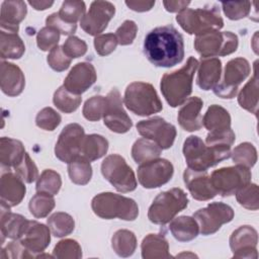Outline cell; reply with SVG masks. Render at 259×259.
Returning a JSON list of instances; mask_svg holds the SVG:
<instances>
[{
    "label": "cell",
    "instance_id": "1",
    "mask_svg": "<svg viewBox=\"0 0 259 259\" xmlns=\"http://www.w3.org/2000/svg\"><path fill=\"white\" fill-rule=\"evenodd\" d=\"M144 54L156 67H173L184 58L183 36L173 25L156 27L145 37Z\"/></svg>",
    "mask_w": 259,
    "mask_h": 259
},
{
    "label": "cell",
    "instance_id": "2",
    "mask_svg": "<svg viewBox=\"0 0 259 259\" xmlns=\"http://www.w3.org/2000/svg\"><path fill=\"white\" fill-rule=\"evenodd\" d=\"M197 67L198 61L194 57H189L182 68L163 75L160 88L171 107L180 106L189 98L192 92L193 76Z\"/></svg>",
    "mask_w": 259,
    "mask_h": 259
},
{
    "label": "cell",
    "instance_id": "3",
    "mask_svg": "<svg viewBox=\"0 0 259 259\" xmlns=\"http://www.w3.org/2000/svg\"><path fill=\"white\" fill-rule=\"evenodd\" d=\"M182 151L188 168L194 171H207L231 157V146H206L197 136H189L184 141Z\"/></svg>",
    "mask_w": 259,
    "mask_h": 259
},
{
    "label": "cell",
    "instance_id": "4",
    "mask_svg": "<svg viewBox=\"0 0 259 259\" xmlns=\"http://www.w3.org/2000/svg\"><path fill=\"white\" fill-rule=\"evenodd\" d=\"M91 208L97 217L104 220L117 218L135 221L139 215V206L134 199L113 192H101L95 195L91 201Z\"/></svg>",
    "mask_w": 259,
    "mask_h": 259
},
{
    "label": "cell",
    "instance_id": "5",
    "mask_svg": "<svg viewBox=\"0 0 259 259\" xmlns=\"http://www.w3.org/2000/svg\"><path fill=\"white\" fill-rule=\"evenodd\" d=\"M123 103L128 110L140 116H148L163 109L154 86L146 82H133L127 85Z\"/></svg>",
    "mask_w": 259,
    "mask_h": 259
},
{
    "label": "cell",
    "instance_id": "6",
    "mask_svg": "<svg viewBox=\"0 0 259 259\" xmlns=\"http://www.w3.org/2000/svg\"><path fill=\"white\" fill-rule=\"evenodd\" d=\"M188 205L187 194L178 187L159 193L148 210V219L156 225H166Z\"/></svg>",
    "mask_w": 259,
    "mask_h": 259
},
{
    "label": "cell",
    "instance_id": "7",
    "mask_svg": "<svg viewBox=\"0 0 259 259\" xmlns=\"http://www.w3.org/2000/svg\"><path fill=\"white\" fill-rule=\"evenodd\" d=\"M202 125L208 131L205 138L207 146H232L235 142L236 136L231 128V115L221 105L212 104L207 108L202 117Z\"/></svg>",
    "mask_w": 259,
    "mask_h": 259
},
{
    "label": "cell",
    "instance_id": "8",
    "mask_svg": "<svg viewBox=\"0 0 259 259\" xmlns=\"http://www.w3.org/2000/svg\"><path fill=\"white\" fill-rule=\"evenodd\" d=\"M176 21L188 34H201L209 30H220L224 26V20L220 10L213 6L209 8H185L176 16Z\"/></svg>",
    "mask_w": 259,
    "mask_h": 259
},
{
    "label": "cell",
    "instance_id": "9",
    "mask_svg": "<svg viewBox=\"0 0 259 259\" xmlns=\"http://www.w3.org/2000/svg\"><path fill=\"white\" fill-rule=\"evenodd\" d=\"M238 36L231 31L209 30L198 34L194 39V49L201 58L224 57L238 49Z\"/></svg>",
    "mask_w": 259,
    "mask_h": 259
},
{
    "label": "cell",
    "instance_id": "10",
    "mask_svg": "<svg viewBox=\"0 0 259 259\" xmlns=\"http://www.w3.org/2000/svg\"><path fill=\"white\" fill-rule=\"evenodd\" d=\"M101 173L119 192H131L137 188L138 182L135 172L124 158L118 154H111L102 161Z\"/></svg>",
    "mask_w": 259,
    "mask_h": 259
},
{
    "label": "cell",
    "instance_id": "11",
    "mask_svg": "<svg viewBox=\"0 0 259 259\" xmlns=\"http://www.w3.org/2000/svg\"><path fill=\"white\" fill-rule=\"evenodd\" d=\"M251 171L242 165L223 167L214 170L210 178V183L217 194L222 196H231L240 188L250 183Z\"/></svg>",
    "mask_w": 259,
    "mask_h": 259
},
{
    "label": "cell",
    "instance_id": "12",
    "mask_svg": "<svg viewBox=\"0 0 259 259\" xmlns=\"http://www.w3.org/2000/svg\"><path fill=\"white\" fill-rule=\"evenodd\" d=\"M251 67L244 58H235L230 60L224 71V78L221 83L213 87V93L225 99L234 98L239 89V85L249 76Z\"/></svg>",
    "mask_w": 259,
    "mask_h": 259
},
{
    "label": "cell",
    "instance_id": "13",
    "mask_svg": "<svg viewBox=\"0 0 259 259\" xmlns=\"http://www.w3.org/2000/svg\"><path fill=\"white\" fill-rule=\"evenodd\" d=\"M234 209L229 204L215 201L197 209L193 213V218L201 235L208 236L218 232L224 224L230 223L234 219Z\"/></svg>",
    "mask_w": 259,
    "mask_h": 259
},
{
    "label": "cell",
    "instance_id": "14",
    "mask_svg": "<svg viewBox=\"0 0 259 259\" xmlns=\"http://www.w3.org/2000/svg\"><path fill=\"white\" fill-rule=\"evenodd\" d=\"M85 137L84 128L78 123H69L61 132L55 146L56 157L64 162L70 163L81 156V149Z\"/></svg>",
    "mask_w": 259,
    "mask_h": 259
},
{
    "label": "cell",
    "instance_id": "15",
    "mask_svg": "<svg viewBox=\"0 0 259 259\" xmlns=\"http://www.w3.org/2000/svg\"><path fill=\"white\" fill-rule=\"evenodd\" d=\"M174 167L166 159H154L140 164L138 167V180L148 189L160 187L169 182L173 176Z\"/></svg>",
    "mask_w": 259,
    "mask_h": 259
},
{
    "label": "cell",
    "instance_id": "16",
    "mask_svg": "<svg viewBox=\"0 0 259 259\" xmlns=\"http://www.w3.org/2000/svg\"><path fill=\"white\" fill-rule=\"evenodd\" d=\"M137 130L142 137L155 142L162 150L173 146L177 134L176 127L160 116L139 121Z\"/></svg>",
    "mask_w": 259,
    "mask_h": 259
},
{
    "label": "cell",
    "instance_id": "17",
    "mask_svg": "<svg viewBox=\"0 0 259 259\" xmlns=\"http://www.w3.org/2000/svg\"><path fill=\"white\" fill-rule=\"evenodd\" d=\"M115 14V7L109 1H93L88 12L80 20L81 28L90 35H99Z\"/></svg>",
    "mask_w": 259,
    "mask_h": 259
},
{
    "label": "cell",
    "instance_id": "18",
    "mask_svg": "<svg viewBox=\"0 0 259 259\" xmlns=\"http://www.w3.org/2000/svg\"><path fill=\"white\" fill-rule=\"evenodd\" d=\"M107 106L103 115V123L111 132L124 134L133 126V121L122 107V100L116 88L111 89L106 95Z\"/></svg>",
    "mask_w": 259,
    "mask_h": 259
},
{
    "label": "cell",
    "instance_id": "19",
    "mask_svg": "<svg viewBox=\"0 0 259 259\" xmlns=\"http://www.w3.org/2000/svg\"><path fill=\"white\" fill-rule=\"evenodd\" d=\"M230 248L233 258L257 259L258 233L251 226H241L236 229L230 237Z\"/></svg>",
    "mask_w": 259,
    "mask_h": 259
},
{
    "label": "cell",
    "instance_id": "20",
    "mask_svg": "<svg viewBox=\"0 0 259 259\" xmlns=\"http://www.w3.org/2000/svg\"><path fill=\"white\" fill-rule=\"evenodd\" d=\"M96 78L94 66L88 62H81L71 69L64 80L63 86L68 91L81 95L95 83Z\"/></svg>",
    "mask_w": 259,
    "mask_h": 259
},
{
    "label": "cell",
    "instance_id": "21",
    "mask_svg": "<svg viewBox=\"0 0 259 259\" xmlns=\"http://www.w3.org/2000/svg\"><path fill=\"white\" fill-rule=\"evenodd\" d=\"M19 241L35 257V254L44 252L50 245L51 230L44 224L36 221H29Z\"/></svg>",
    "mask_w": 259,
    "mask_h": 259
},
{
    "label": "cell",
    "instance_id": "22",
    "mask_svg": "<svg viewBox=\"0 0 259 259\" xmlns=\"http://www.w3.org/2000/svg\"><path fill=\"white\" fill-rule=\"evenodd\" d=\"M183 180L188 191L196 200L205 201L217 195L206 171H194L187 168L183 173Z\"/></svg>",
    "mask_w": 259,
    "mask_h": 259
},
{
    "label": "cell",
    "instance_id": "23",
    "mask_svg": "<svg viewBox=\"0 0 259 259\" xmlns=\"http://www.w3.org/2000/svg\"><path fill=\"white\" fill-rule=\"evenodd\" d=\"M26 187L24 181L12 172H5L0 179V199L8 206L19 204L24 198Z\"/></svg>",
    "mask_w": 259,
    "mask_h": 259
},
{
    "label": "cell",
    "instance_id": "24",
    "mask_svg": "<svg viewBox=\"0 0 259 259\" xmlns=\"http://www.w3.org/2000/svg\"><path fill=\"white\" fill-rule=\"evenodd\" d=\"M25 86V77L21 69L9 62L2 61L0 66V87L4 94L14 97L19 95Z\"/></svg>",
    "mask_w": 259,
    "mask_h": 259
},
{
    "label": "cell",
    "instance_id": "25",
    "mask_svg": "<svg viewBox=\"0 0 259 259\" xmlns=\"http://www.w3.org/2000/svg\"><path fill=\"white\" fill-rule=\"evenodd\" d=\"M0 231L2 235V242L4 238L12 240H19L23 235L28 220L19 213H13L10 211V206L1 202L0 208Z\"/></svg>",
    "mask_w": 259,
    "mask_h": 259
},
{
    "label": "cell",
    "instance_id": "26",
    "mask_svg": "<svg viewBox=\"0 0 259 259\" xmlns=\"http://www.w3.org/2000/svg\"><path fill=\"white\" fill-rule=\"evenodd\" d=\"M27 13L26 4L21 0H8L1 3L0 26L1 30L17 32L19 23Z\"/></svg>",
    "mask_w": 259,
    "mask_h": 259
},
{
    "label": "cell",
    "instance_id": "27",
    "mask_svg": "<svg viewBox=\"0 0 259 259\" xmlns=\"http://www.w3.org/2000/svg\"><path fill=\"white\" fill-rule=\"evenodd\" d=\"M203 101L197 97H189L178 111L177 119L179 125L186 132H195L202 126V116L200 114Z\"/></svg>",
    "mask_w": 259,
    "mask_h": 259
},
{
    "label": "cell",
    "instance_id": "28",
    "mask_svg": "<svg viewBox=\"0 0 259 259\" xmlns=\"http://www.w3.org/2000/svg\"><path fill=\"white\" fill-rule=\"evenodd\" d=\"M196 83L202 90H210L219 83L222 74V62L219 58H201L198 63Z\"/></svg>",
    "mask_w": 259,
    "mask_h": 259
},
{
    "label": "cell",
    "instance_id": "29",
    "mask_svg": "<svg viewBox=\"0 0 259 259\" xmlns=\"http://www.w3.org/2000/svg\"><path fill=\"white\" fill-rule=\"evenodd\" d=\"M26 152L23 144L11 138L0 139V163L6 168H15L23 159Z\"/></svg>",
    "mask_w": 259,
    "mask_h": 259
},
{
    "label": "cell",
    "instance_id": "30",
    "mask_svg": "<svg viewBox=\"0 0 259 259\" xmlns=\"http://www.w3.org/2000/svg\"><path fill=\"white\" fill-rule=\"evenodd\" d=\"M142 257L144 259H163L170 258L169 243L167 239L160 234L147 235L141 244Z\"/></svg>",
    "mask_w": 259,
    "mask_h": 259
},
{
    "label": "cell",
    "instance_id": "31",
    "mask_svg": "<svg viewBox=\"0 0 259 259\" xmlns=\"http://www.w3.org/2000/svg\"><path fill=\"white\" fill-rule=\"evenodd\" d=\"M169 230L173 237L179 242H189L195 239L199 233V228L192 217L181 215L170 221Z\"/></svg>",
    "mask_w": 259,
    "mask_h": 259
},
{
    "label": "cell",
    "instance_id": "32",
    "mask_svg": "<svg viewBox=\"0 0 259 259\" xmlns=\"http://www.w3.org/2000/svg\"><path fill=\"white\" fill-rule=\"evenodd\" d=\"M25 52V46L17 32L0 30V57L5 59H19Z\"/></svg>",
    "mask_w": 259,
    "mask_h": 259
},
{
    "label": "cell",
    "instance_id": "33",
    "mask_svg": "<svg viewBox=\"0 0 259 259\" xmlns=\"http://www.w3.org/2000/svg\"><path fill=\"white\" fill-rule=\"evenodd\" d=\"M107 150L108 141L104 137L97 134L85 135L81 149V156L92 162L102 158L106 154Z\"/></svg>",
    "mask_w": 259,
    "mask_h": 259
},
{
    "label": "cell",
    "instance_id": "34",
    "mask_svg": "<svg viewBox=\"0 0 259 259\" xmlns=\"http://www.w3.org/2000/svg\"><path fill=\"white\" fill-rule=\"evenodd\" d=\"M258 78L257 73H254V76L245 84L238 94V103L240 106L247 111L257 114L258 111Z\"/></svg>",
    "mask_w": 259,
    "mask_h": 259
},
{
    "label": "cell",
    "instance_id": "35",
    "mask_svg": "<svg viewBox=\"0 0 259 259\" xmlns=\"http://www.w3.org/2000/svg\"><path fill=\"white\" fill-rule=\"evenodd\" d=\"M162 149L153 141L142 138L137 140L132 147V157L137 164H142L159 158Z\"/></svg>",
    "mask_w": 259,
    "mask_h": 259
},
{
    "label": "cell",
    "instance_id": "36",
    "mask_svg": "<svg viewBox=\"0 0 259 259\" xmlns=\"http://www.w3.org/2000/svg\"><path fill=\"white\" fill-rule=\"evenodd\" d=\"M111 247L119 257H130L137 248L136 235L128 230H117L111 238Z\"/></svg>",
    "mask_w": 259,
    "mask_h": 259
},
{
    "label": "cell",
    "instance_id": "37",
    "mask_svg": "<svg viewBox=\"0 0 259 259\" xmlns=\"http://www.w3.org/2000/svg\"><path fill=\"white\" fill-rule=\"evenodd\" d=\"M68 174L73 183L78 185L87 184L92 177V167L90 161L82 156L77 157L68 163Z\"/></svg>",
    "mask_w": 259,
    "mask_h": 259
},
{
    "label": "cell",
    "instance_id": "38",
    "mask_svg": "<svg viewBox=\"0 0 259 259\" xmlns=\"http://www.w3.org/2000/svg\"><path fill=\"white\" fill-rule=\"evenodd\" d=\"M47 223L51 233L58 238L70 235L75 229V221L73 217L63 211H57L50 215Z\"/></svg>",
    "mask_w": 259,
    "mask_h": 259
},
{
    "label": "cell",
    "instance_id": "39",
    "mask_svg": "<svg viewBox=\"0 0 259 259\" xmlns=\"http://www.w3.org/2000/svg\"><path fill=\"white\" fill-rule=\"evenodd\" d=\"M54 195L45 192H36L29 200L28 208L30 213L36 219L46 218L55 207Z\"/></svg>",
    "mask_w": 259,
    "mask_h": 259
},
{
    "label": "cell",
    "instance_id": "40",
    "mask_svg": "<svg viewBox=\"0 0 259 259\" xmlns=\"http://www.w3.org/2000/svg\"><path fill=\"white\" fill-rule=\"evenodd\" d=\"M81 95H76L68 91L64 86L59 87L53 97V102L55 106L65 113H71L75 111L81 104Z\"/></svg>",
    "mask_w": 259,
    "mask_h": 259
},
{
    "label": "cell",
    "instance_id": "41",
    "mask_svg": "<svg viewBox=\"0 0 259 259\" xmlns=\"http://www.w3.org/2000/svg\"><path fill=\"white\" fill-rule=\"evenodd\" d=\"M232 159L237 165H242L247 168H252L257 162V150L253 144L244 142L235 147L231 152Z\"/></svg>",
    "mask_w": 259,
    "mask_h": 259
},
{
    "label": "cell",
    "instance_id": "42",
    "mask_svg": "<svg viewBox=\"0 0 259 259\" xmlns=\"http://www.w3.org/2000/svg\"><path fill=\"white\" fill-rule=\"evenodd\" d=\"M62 186V178L60 174L52 169H46L38 176L36 181V191L56 195Z\"/></svg>",
    "mask_w": 259,
    "mask_h": 259
},
{
    "label": "cell",
    "instance_id": "43",
    "mask_svg": "<svg viewBox=\"0 0 259 259\" xmlns=\"http://www.w3.org/2000/svg\"><path fill=\"white\" fill-rule=\"evenodd\" d=\"M107 106L106 96L96 95L87 99L83 105V116L90 121H97L103 118Z\"/></svg>",
    "mask_w": 259,
    "mask_h": 259
},
{
    "label": "cell",
    "instance_id": "44",
    "mask_svg": "<svg viewBox=\"0 0 259 259\" xmlns=\"http://www.w3.org/2000/svg\"><path fill=\"white\" fill-rule=\"evenodd\" d=\"M235 194L237 201L243 207L250 210H257L259 208V189L257 184L248 183Z\"/></svg>",
    "mask_w": 259,
    "mask_h": 259
},
{
    "label": "cell",
    "instance_id": "45",
    "mask_svg": "<svg viewBox=\"0 0 259 259\" xmlns=\"http://www.w3.org/2000/svg\"><path fill=\"white\" fill-rule=\"evenodd\" d=\"M86 11V6L83 1L67 0L64 1L58 14L60 17L68 23L76 24L78 20L84 16Z\"/></svg>",
    "mask_w": 259,
    "mask_h": 259
},
{
    "label": "cell",
    "instance_id": "46",
    "mask_svg": "<svg viewBox=\"0 0 259 259\" xmlns=\"http://www.w3.org/2000/svg\"><path fill=\"white\" fill-rule=\"evenodd\" d=\"M53 256L58 259H79L82 257V249L77 241L64 239L55 246Z\"/></svg>",
    "mask_w": 259,
    "mask_h": 259
},
{
    "label": "cell",
    "instance_id": "47",
    "mask_svg": "<svg viewBox=\"0 0 259 259\" xmlns=\"http://www.w3.org/2000/svg\"><path fill=\"white\" fill-rule=\"evenodd\" d=\"M61 115L52 107H45L40 109L35 116V123L38 127L45 131H54L60 123Z\"/></svg>",
    "mask_w": 259,
    "mask_h": 259
},
{
    "label": "cell",
    "instance_id": "48",
    "mask_svg": "<svg viewBox=\"0 0 259 259\" xmlns=\"http://www.w3.org/2000/svg\"><path fill=\"white\" fill-rule=\"evenodd\" d=\"M222 8L225 15L229 19L239 20L249 15L251 10V2L250 1L222 2Z\"/></svg>",
    "mask_w": 259,
    "mask_h": 259
},
{
    "label": "cell",
    "instance_id": "49",
    "mask_svg": "<svg viewBox=\"0 0 259 259\" xmlns=\"http://www.w3.org/2000/svg\"><path fill=\"white\" fill-rule=\"evenodd\" d=\"M60 40V32L50 26H45L36 34V45L44 51H52L58 46Z\"/></svg>",
    "mask_w": 259,
    "mask_h": 259
},
{
    "label": "cell",
    "instance_id": "50",
    "mask_svg": "<svg viewBox=\"0 0 259 259\" xmlns=\"http://www.w3.org/2000/svg\"><path fill=\"white\" fill-rule=\"evenodd\" d=\"M14 171L26 183H32L38 178L37 167L27 153L22 161L14 168Z\"/></svg>",
    "mask_w": 259,
    "mask_h": 259
},
{
    "label": "cell",
    "instance_id": "51",
    "mask_svg": "<svg viewBox=\"0 0 259 259\" xmlns=\"http://www.w3.org/2000/svg\"><path fill=\"white\" fill-rule=\"evenodd\" d=\"M47 62L53 70L57 72H63L70 67L72 59H70L64 53L62 47L57 46L52 51H50L47 57Z\"/></svg>",
    "mask_w": 259,
    "mask_h": 259
},
{
    "label": "cell",
    "instance_id": "52",
    "mask_svg": "<svg viewBox=\"0 0 259 259\" xmlns=\"http://www.w3.org/2000/svg\"><path fill=\"white\" fill-rule=\"evenodd\" d=\"M118 41L113 33H103L95 36L94 48L98 55L107 56L111 54L117 46Z\"/></svg>",
    "mask_w": 259,
    "mask_h": 259
},
{
    "label": "cell",
    "instance_id": "53",
    "mask_svg": "<svg viewBox=\"0 0 259 259\" xmlns=\"http://www.w3.org/2000/svg\"><path fill=\"white\" fill-rule=\"evenodd\" d=\"M138 32V25L133 20H125L122 24L116 29L115 36L117 41L121 46L132 45L136 38Z\"/></svg>",
    "mask_w": 259,
    "mask_h": 259
},
{
    "label": "cell",
    "instance_id": "54",
    "mask_svg": "<svg viewBox=\"0 0 259 259\" xmlns=\"http://www.w3.org/2000/svg\"><path fill=\"white\" fill-rule=\"evenodd\" d=\"M64 53L70 58V59H76L79 57H82L86 54L87 52V45L86 42L75 36V35H71L69 36L66 41L64 42V45L62 46Z\"/></svg>",
    "mask_w": 259,
    "mask_h": 259
},
{
    "label": "cell",
    "instance_id": "55",
    "mask_svg": "<svg viewBox=\"0 0 259 259\" xmlns=\"http://www.w3.org/2000/svg\"><path fill=\"white\" fill-rule=\"evenodd\" d=\"M46 24H47V26L53 27L54 29L59 31L60 34L70 35V36L76 31V28H77L76 24L66 22L65 20H63L60 17V15L57 12L50 14L46 18Z\"/></svg>",
    "mask_w": 259,
    "mask_h": 259
},
{
    "label": "cell",
    "instance_id": "56",
    "mask_svg": "<svg viewBox=\"0 0 259 259\" xmlns=\"http://www.w3.org/2000/svg\"><path fill=\"white\" fill-rule=\"evenodd\" d=\"M1 258H33V255L26 250L19 240H15L7 244L1 251Z\"/></svg>",
    "mask_w": 259,
    "mask_h": 259
},
{
    "label": "cell",
    "instance_id": "57",
    "mask_svg": "<svg viewBox=\"0 0 259 259\" xmlns=\"http://www.w3.org/2000/svg\"><path fill=\"white\" fill-rule=\"evenodd\" d=\"M125 5L137 12H145L151 10L154 5L155 1H141V0H131V1H125Z\"/></svg>",
    "mask_w": 259,
    "mask_h": 259
},
{
    "label": "cell",
    "instance_id": "58",
    "mask_svg": "<svg viewBox=\"0 0 259 259\" xmlns=\"http://www.w3.org/2000/svg\"><path fill=\"white\" fill-rule=\"evenodd\" d=\"M190 4L189 1H163L165 9L169 12H180Z\"/></svg>",
    "mask_w": 259,
    "mask_h": 259
},
{
    "label": "cell",
    "instance_id": "59",
    "mask_svg": "<svg viewBox=\"0 0 259 259\" xmlns=\"http://www.w3.org/2000/svg\"><path fill=\"white\" fill-rule=\"evenodd\" d=\"M29 5H31L35 10H46L48 8H50L53 4L54 1H47V0H32V1H28Z\"/></svg>",
    "mask_w": 259,
    "mask_h": 259
},
{
    "label": "cell",
    "instance_id": "60",
    "mask_svg": "<svg viewBox=\"0 0 259 259\" xmlns=\"http://www.w3.org/2000/svg\"><path fill=\"white\" fill-rule=\"evenodd\" d=\"M181 256H191V257H196V255H194V254H186V253H182V254H180V255H177V257H181Z\"/></svg>",
    "mask_w": 259,
    "mask_h": 259
}]
</instances>
